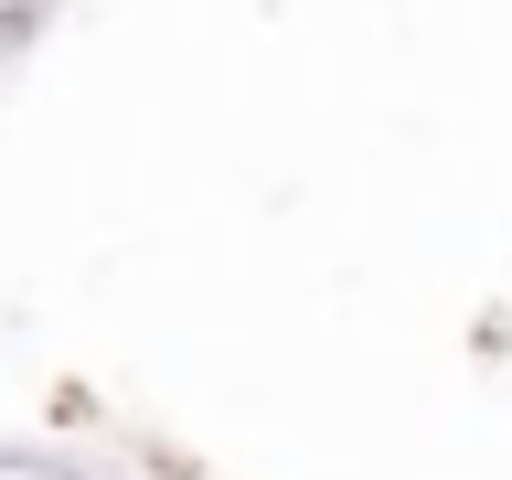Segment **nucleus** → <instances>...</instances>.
<instances>
[{
  "label": "nucleus",
  "instance_id": "obj_1",
  "mask_svg": "<svg viewBox=\"0 0 512 480\" xmlns=\"http://www.w3.org/2000/svg\"><path fill=\"white\" fill-rule=\"evenodd\" d=\"M0 480H96V470L54 459V448H0Z\"/></svg>",
  "mask_w": 512,
  "mask_h": 480
}]
</instances>
